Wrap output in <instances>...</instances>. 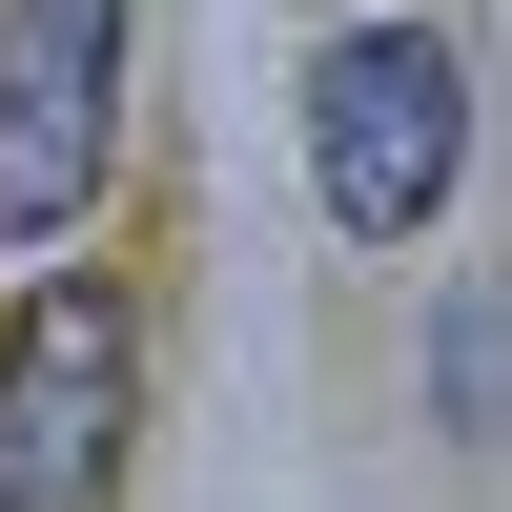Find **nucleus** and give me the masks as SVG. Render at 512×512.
<instances>
[{
    "mask_svg": "<svg viewBox=\"0 0 512 512\" xmlns=\"http://www.w3.org/2000/svg\"><path fill=\"white\" fill-rule=\"evenodd\" d=\"M451 185H472V62L431 21H349L308 62V205L349 246H410Z\"/></svg>",
    "mask_w": 512,
    "mask_h": 512,
    "instance_id": "nucleus-1",
    "label": "nucleus"
},
{
    "mask_svg": "<svg viewBox=\"0 0 512 512\" xmlns=\"http://www.w3.org/2000/svg\"><path fill=\"white\" fill-rule=\"evenodd\" d=\"M123 410H144V328L103 267H41L0 308V512H103L123 492Z\"/></svg>",
    "mask_w": 512,
    "mask_h": 512,
    "instance_id": "nucleus-2",
    "label": "nucleus"
},
{
    "mask_svg": "<svg viewBox=\"0 0 512 512\" xmlns=\"http://www.w3.org/2000/svg\"><path fill=\"white\" fill-rule=\"evenodd\" d=\"M123 164V0H0V246H62Z\"/></svg>",
    "mask_w": 512,
    "mask_h": 512,
    "instance_id": "nucleus-3",
    "label": "nucleus"
},
{
    "mask_svg": "<svg viewBox=\"0 0 512 512\" xmlns=\"http://www.w3.org/2000/svg\"><path fill=\"white\" fill-rule=\"evenodd\" d=\"M431 410H451L472 451H512V267H472V287L431 308Z\"/></svg>",
    "mask_w": 512,
    "mask_h": 512,
    "instance_id": "nucleus-4",
    "label": "nucleus"
}]
</instances>
